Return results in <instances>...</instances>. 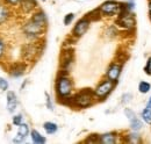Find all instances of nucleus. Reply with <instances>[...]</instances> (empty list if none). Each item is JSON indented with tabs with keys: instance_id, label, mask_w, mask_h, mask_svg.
Listing matches in <instances>:
<instances>
[{
	"instance_id": "393cba45",
	"label": "nucleus",
	"mask_w": 151,
	"mask_h": 144,
	"mask_svg": "<svg viewBox=\"0 0 151 144\" xmlns=\"http://www.w3.org/2000/svg\"><path fill=\"white\" fill-rule=\"evenodd\" d=\"M73 20H75V14H73V13H68V14L64 17V19H63V22H64L65 26H69V24L72 23Z\"/></svg>"
},
{
	"instance_id": "c85d7f7f",
	"label": "nucleus",
	"mask_w": 151,
	"mask_h": 144,
	"mask_svg": "<svg viewBox=\"0 0 151 144\" xmlns=\"http://www.w3.org/2000/svg\"><path fill=\"white\" fill-rule=\"evenodd\" d=\"M45 102H47V108L49 109V110H54V105H52V101H51V98H50V95H49V93H47L45 92Z\"/></svg>"
},
{
	"instance_id": "bb28decb",
	"label": "nucleus",
	"mask_w": 151,
	"mask_h": 144,
	"mask_svg": "<svg viewBox=\"0 0 151 144\" xmlns=\"http://www.w3.org/2000/svg\"><path fill=\"white\" fill-rule=\"evenodd\" d=\"M144 72L148 74V76H150L151 77V56H149L148 58H147V62H145V65H144Z\"/></svg>"
},
{
	"instance_id": "2f4dec72",
	"label": "nucleus",
	"mask_w": 151,
	"mask_h": 144,
	"mask_svg": "<svg viewBox=\"0 0 151 144\" xmlns=\"http://www.w3.org/2000/svg\"><path fill=\"white\" fill-rule=\"evenodd\" d=\"M148 11H149V18L151 20V0H148Z\"/></svg>"
},
{
	"instance_id": "9b49d317",
	"label": "nucleus",
	"mask_w": 151,
	"mask_h": 144,
	"mask_svg": "<svg viewBox=\"0 0 151 144\" xmlns=\"http://www.w3.org/2000/svg\"><path fill=\"white\" fill-rule=\"evenodd\" d=\"M40 53H41V50H40L38 44L35 41H33V42H30V43H28V44H26L23 47V49H22V57L26 60V63L27 62H32V60L35 59V56L38 55Z\"/></svg>"
},
{
	"instance_id": "20e7f679",
	"label": "nucleus",
	"mask_w": 151,
	"mask_h": 144,
	"mask_svg": "<svg viewBox=\"0 0 151 144\" xmlns=\"http://www.w3.org/2000/svg\"><path fill=\"white\" fill-rule=\"evenodd\" d=\"M102 18H117L123 12V2L116 0H107L98 7Z\"/></svg>"
},
{
	"instance_id": "f8f14e48",
	"label": "nucleus",
	"mask_w": 151,
	"mask_h": 144,
	"mask_svg": "<svg viewBox=\"0 0 151 144\" xmlns=\"http://www.w3.org/2000/svg\"><path fill=\"white\" fill-rule=\"evenodd\" d=\"M120 134L116 131H109V132H105L98 136V143L101 144H115L120 141Z\"/></svg>"
},
{
	"instance_id": "ddd939ff",
	"label": "nucleus",
	"mask_w": 151,
	"mask_h": 144,
	"mask_svg": "<svg viewBox=\"0 0 151 144\" xmlns=\"http://www.w3.org/2000/svg\"><path fill=\"white\" fill-rule=\"evenodd\" d=\"M18 6L23 14H33L37 9V1L36 0H21Z\"/></svg>"
},
{
	"instance_id": "412c9836",
	"label": "nucleus",
	"mask_w": 151,
	"mask_h": 144,
	"mask_svg": "<svg viewBox=\"0 0 151 144\" xmlns=\"http://www.w3.org/2000/svg\"><path fill=\"white\" fill-rule=\"evenodd\" d=\"M141 119L143 120L144 123L151 126V107L150 106H145L141 112Z\"/></svg>"
},
{
	"instance_id": "f03ea898",
	"label": "nucleus",
	"mask_w": 151,
	"mask_h": 144,
	"mask_svg": "<svg viewBox=\"0 0 151 144\" xmlns=\"http://www.w3.org/2000/svg\"><path fill=\"white\" fill-rule=\"evenodd\" d=\"M55 93L57 100L66 106L71 105V98L75 93V84L69 73L59 72L55 81Z\"/></svg>"
},
{
	"instance_id": "7c9ffc66",
	"label": "nucleus",
	"mask_w": 151,
	"mask_h": 144,
	"mask_svg": "<svg viewBox=\"0 0 151 144\" xmlns=\"http://www.w3.org/2000/svg\"><path fill=\"white\" fill-rule=\"evenodd\" d=\"M20 1L21 0H4V2L9 5V6H18L20 4Z\"/></svg>"
},
{
	"instance_id": "423d86ee",
	"label": "nucleus",
	"mask_w": 151,
	"mask_h": 144,
	"mask_svg": "<svg viewBox=\"0 0 151 144\" xmlns=\"http://www.w3.org/2000/svg\"><path fill=\"white\" fill-rule=\"evenodd\" d=\"M115 26L119 28V30L126 33H134L136 28V19L134 13L122 12L115 20Z\"/></svg>"
},
{
	"instance_id": "6ab92c4d",
	"label": "nucleus",
	"mask_w": 151,
	"mask_h": 144,
	"mask_svg": "<svg viewBox=\"0 0 151 144\" xmlns=\"http://www.w3.org/2000/svg\"><path fill=\"white\" fill-rule=\"evenodd\" d=\"M30 137H32V142L34 144H43L47 142V138L35 129L30 130Z\"/></svg>"
},
{
	"instance_id": "cd10ccee",
	"label": "nucleus",
	"mask_w": 151,
	"mask_h": 144,
	"mask_svg": "<svg viewBox=\"0 0 151 144\" xmlns=\"http://www.w3.org/2000/svg\"><path fill=\"white\" fill-rule=\"evenodd\" d=\"M8 86H9L8 81H7L5 78L0 77V90H1V91H7V90H8Z\"/></svg>"
},
{
	"instance_id": "4468645a",
	"label": "nucleus",
	"mask_w": 151,
	"mask_h": 144,
	"mask_svg": "<svg viewBox=\"0 0 151 144\" xmlns=\"http://www.w3.org/2000/svg\"><path fill=\"white\" fill-rule=\"evenodd\" d=\"M29 135H30L29 126L27 123H21L20 126H18V132H17V136L13 138V142L14 143H22Z\"/></svg>"
},
{
	"instance_id": "b1692460",
	"label": "nucleus",
	"mask_w": 151,
	"mask_h": 144,
	"mask_svg": "<svg viewBox=\"0 0 151 144\" xmlns=\"http://www.w3.org/2000/svg\"><path fill=\"white\" fill-rule=\"evenodd\" d=\"M132 99V93H124L122 96H121V104L122 105H128Z\"/></svg>"
},
{
	"instance_id": "7ed1b4c3",
	"label": "nucleus",
	"mask_w": 151,
	"mask_h": 144,
	"mask_svg": "<svg viewBox=\"0 0 151 144\" xmlns=\"http://www.w3.org/2000/svg\"><path fill=\"white\" fill-rule=\"evenodd\" d=\"M96 101L94 91L92 89H83L73 93L71 98V105L70 107L76 109H85V108L92 107Z\"/></svg>"
},
{
	"instance_id": "39448f33",
	"label": "nucleus",
	"mask_w": 151,
	"mask_h": 144,
	"mask_svg": "<svg viewBox=\"0 0 151 144\" xmlns=\"http://www.w3.org/2000/svg\"><path fill=\"white\" fill-rule=\"evenodd\" d=\"M115 86H116V83H114L113 80H111V79L104 77V79L100 80V81L98 83V85L93 89L95 98H96V101H98V102L105 101V100L111 95V93L114 91Z\"/></svg>"
},
{
	"instance_id": "dca6fc26",
	"label": "nucleus",
	"mask_w": 151,
	"mask_h": 144,
	"mask_svg": "<svg viewBox=\"0 0 151 144\" xmlns=\"http://www.w3.org/2000/svg\"><path fill=\"white\" fill-rule=\"evenodd\" d=\"M6 99H7V110L9 113H14L18 108V96H17L15 92L8 91Z\"/></svg>"
},
{
	"instance_id": "f3484780",
	"label": "nucleus",
	"mask_w": 151,
	"mask_h": 144,
	"mask_svg": "<svg viewBox=\"0 0 151 144\" xmlns=\"http://www.w3.org/2000/svg\"><path fill=\"white\" fill-rule=\"evenodd\" d=\"M12 17V9L11 6L7 4H0V26L6 23Z\"/></svg>"
},
{
	"instance_id": "6e6552de",
	"label": "nucleus",
	"mask_w": 151,
	"mask_h": 144,
	"mask_svg": "<svg viewBox=\"0 0 151 144\" xmlns=\"http://www.w3.org/2000/svg\"><path fill=\"white\" fill-rule=\"evenodd\" d=\"M73 60H75V55L72 49H64L60 54L59 58V65H60V72H65V73H70L72 65H73Z\"/></svg>"
},
{
	"instance_id": "9d476101",
	"label": "nucleus",
	"mask_w": 151,
	"mask_h": 144,
	"mask_svg": "<svg viewBox=\"0 0 151 144\" xmlns=\"http://www.w3.org/2000/svg\"><path fill=\"white\" fill-rule=\"evenodd\" d=\"M123 113H124L126 117H127L128 121H129L130 130H132V131H138V132H139V131L143 129V127H144L143 120H142L141 117L137 116V114L132 110V108L126 107L124 108V110H123Z\"/></svg>"
},
{
	"instance_id": "0eeeda50",
	"label": "nucleus",
	"mask_w": 151,
	"mask_h": 144,
	"mask_svg": "<svg viewBox=\"0 0 151 144\" xmlns=\"http://www.w3.org/2000/svg\"><path fill=\"white\" fill-rule=\"evenodd\" d=\"M91 22H92V20L88 18L87 15H85V17H83L81 19H79V20L76 22L75 27L72 28L71 36H72L73 38H76V40L83 37V36L86 34V32L90 29Z\"/></svg>"
},
{
	"instance_id": "a211bd4d",
	"label": "nucleus",
	"mask_w": 151,
	"mask_h": 144,
	"mask_svg": "<svg viewBox=\"0 0 151 144\" xmlns=\"http://www.w3.org/2000/svg\"><path fill=\"white\" fill-rule=\"evenodd\" d=\"M124 140L122 142H127V143H142V138L138 134V131H130L128 134H126L124 136Z\"/></svg>"
},
{
	"instance_id": "a878e982",
	"label": "nucleus",
	"mask_w": 151,
	"mask_h": 144,
	"mask_svg": "<svg viewBox=\"0 0 151 144\" xmlns=\"http://www.w3.org/2000/svg\"><path fill=\"white\" fill-rule=\"evenodd\" d=\"M13 125L14 126H20L21 123H23V115L22 114H17V115H14L13 116Z\"/></svg>"
},
{
	"instance_id": "1a4fd4ad",
	"label": "nucleus",
	"mask_w": 151,
	"mask_h": 144,
	"mask_svg": "<svg viewBox=\"0 0 151 144\" xmlns=\"http://www.w3.org/2000/svg\"><path fill=\"white\" fill-rule=\"evenodd\" d=\"M122 70H123V62H120V60H113L108 68L106 69V72H105V77L113 80L114 83L117 84L120 77H121V73H122Z\"/></svg>"
},
{
	"instance_id": "f257e3e1",
	"label": "nucleus",
	"mask_w": 151,
	"mask_h": 144,
	"mask_svg": "<svg viewBox=\"0 0 151 144\" xmlns=\"http://www.w3.org/2000/svg\"><path fill=\"white\" fill-rule=\"evenodd\" d=\"M48 27V18L41 9L35 11L22 26V33L29 41H37L44 35Z\"/></svg>"
},
{
	"instance_id": "c756f323",
	"label": "nucleus",
	"mask_w": 151,
	"mask_h": 144,
	"mask_svg": "<svg viewBox=\"0 0 151 144\" xmlns=\"http://www.w3.org/2000/svg\"><path fill=\"white\" fill-rule=\"evenodd\" d=\"M6 54V43L0 38V58H2Z\"/></svg>"
},
{
	"instance_id": "4be33fe9",
	"label": "nucleus",
	"mask_w": 151,
	"mask_h": 144,
	"mask_svg": "<svg viewBox=\"0 0 151 144\" xmlns=\"http://www.w3.org/2000/svg\"><path fill=\"white\" fill-rule=\"evenodd\" d=\"M137 90L141 94H148L151 90V84L149 81H145V80H141L138 83V86H137Z\"/></svg>"
},
{
	"instance_id": "aec40b11",
	"label": "nucleus",
	"mask_w": 151,
	"mask_h": 144,
	"mask_svg": "<svg viewBox=\"0 0 151 144\" xmlns=\"http://www.w3.org/2000/svg\"><path fill=\"white\" fill-rule=\"evenodd\" d=\"M43 129H44V131L48 135H54V134H56L57 130H58V126H57L55 122L47 121V122L43 123Z\"/></svg>"
},
{
	"instance_id": "5701e85b",
	"label": "nucleus",
	"mask_w": 151,
	"mask_h": 144,
	"mask_svg": "<svg viewBox=\"0 0 151 144\" xmlns=\"http://www.w3.org/2000/svg\"><path fill=\"white\" fill-rule=\"evenodd\" d=\"M135 8H136V1L135 0H126V1H123V12L134 13Z\"/></svg>"
},
{
	"instance_id": "2eb2a0df",
	"label": "nucleus",
	"mask_w": 151,
	"mask_h": 144,
	"mask_svg": "<svg viewBox=\"0 0 151 144\" xmlns=\"http://www.w3.org/2000/svg\"><path fill=\"white\" fill-rule=\"evenodd\" d=\"M26 69H27V65H26L24 62L23 63L22 62L21 63H14L8 69V73L13 78H20V77H22L26 73Z\"/></svg>"
},
{
	"instance_id": "473e14b6",
	"label": "nucleus",
	"mask_w": 151,
	"mask_h": 144,
	"mask_svg": "<svg viewBox=\"0 0 151 144\" xmlns=\"http://www.w3.org/2000/svg\"><path fill=\"white\" fill-rule=\"evenodd\" d=\"M145 106H150L151 107V96L148 99V101H147V105H145Z\"/></svg>"
}]
</instances>
